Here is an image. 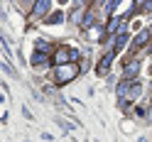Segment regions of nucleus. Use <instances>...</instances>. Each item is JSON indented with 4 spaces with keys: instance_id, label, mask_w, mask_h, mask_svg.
Returning a JSON list of instances; mask_svg holds the SVG:
<instances>
[{
    "instance_id": "f257e3e1",
    "label": "nucleus",
    "mask_w": 152,
    "mask_h": 142,
    "mask_svg": "<svg viewBox=\"0 0 152 142\" xmlns=\"http://www.w3.org/2000/svg\"><path fill=\"white\" fill-rule=\"evenodd\" d=\"M76 74H79V66H74V64L59 66V69H56V81H59V83H66V81H71Z\"/></svg>"
},
{
    "instance_id": "f03ea898",
    "label": "nucleus",
    "mask_w": 152,
    "mask_h": 142,
    "mask_svg": "<svg viewBox=\"0 0 152 142\" xmlns=\"http://www.w3.org/2000/svg\"><path fill=\"white\" fill-rule=\"evenodd\" d=\"M113 56H115V52H108V54L101 59V64H98V74H101V76H103V74H108L110 64H113Z\"/></svg>"
},
{
    "instance_id": "7ed1b4c3",
    "label": "nucleus",
    "mask_w": 152,
    "mask_h": 142,
    "mask_svg": "<svg viewBox=\"0 0 152 142\" xmlns=\"http://www.w3.org/2000/svg\"><path fill=\"white\" fill-rule=\"evenodd\" d=\"M47 10H49V3H47V0H42V3H37V5H34V10H32V17H42Z\"/></svg>"
},
{
    "instance_id": "20e7f679",
    "label": "nucleus",
    "mask_w": 152,
    "mask_h": 142,
    "mask_svg": "<svg viewBox=\"0 0 152 142\" xmlns=\"http://www.w3.org/2000/svg\"><path fill=\"white\" fill-rule=\"evenodd\" d=\"M69 59H71V52H64V49H61V52H56V56H54V61L59 64V66H64Z\"/></svg>"
},
{
    "instance_id": "39448f33",
    "label": "nucleus",
    "mask_w": 152,
    "mask_h": 142,
    "mask_svg": "<svg viewBox=\"0 0 152 142\" xmlns=\"http://www.w3.org/2000/svg\"><path fill=\"white\" fill-rule=\"evenodd\" d=\"M125 42H128V34H125V32H120V34H118V39H115V47H113V52H120L123 47H125Z\"/></svg>"
},
{
    "instance_id": "423d86ee",
    "label": "nucleus",
    "mask_w": 152,
    "mask_h": 142,
    "mask_svg": "<svg viewBox=\"0 0 152 142\" xmlns=\"http://www.w3.org/2000/svg\"><path fill=\"white\" fill-rule=\"evenodd\" d=\"M137 71H140V61H132V64L125 66V76H128V79H130V76H135Z\"/></svg>"
},
{
    "instance_id": "0eeeda50",
    "label": "nucleus",
    "mask_w": 152,
    "mask_h": 142,
    "mask_svg": "<svg viewBox=\"0 0 152 142\" xmlns=\"http://www.w3.org/2000/svg\"><path fill=\"white\" fill-rule=\"evenodd\" d=\"M140 91H142V86H140V83H132V86H130V91H128V98H130V100H135V98L140 96Z\"/></svg>"
},
{
    "instance_id": "6e6552de",
    "label": "nucleus",
    "mask_w": 152,
    "mask_h": 142,
    "mask_svg": "<svg viewBox=\"0 0 152 142\" xmlns=\"http://www.w3.org/2000/svg\"><path fill=\"white\" fill-rule=\"evenodd\" d=\"M44 61H47V54H44V52H34V59H32V64H34V66H42Z\"/></svg>"
},
{
    "instance_id": "1a4fd4ad",
    "label": "nucleus",
    "mask_w": 152,
    "mask_h": 142,
    "mask_svg": "<svg viewBox=\"0 0 152 142\" xmlns=\"http://www.w3.org/2000/svg\"><path fill=\"white\" fill-rule=\"evenodd\" d=\"M147 37H150V32H140V34L135 37V47H142V44L147 42Z\"/></svg>"
},
{
    "instance_id": "9d476101",
    "label": "nucleus",
    "mask_w": 152,
    "mask_h": 142,
    "mask_svg": "<svg viewBox=\"0 0 152 142\" xmlns=\"http://www.w3.org/2000/svg\"><path fill=\"white\" fill-rule=\"evenodd\" d=\"M118 25H120V17L115 15V17L110 20V25H108V32H115V30H118Z\"/></svg>"
},
{
    "instance_id": "9b49d317",
    "label": "nucleus",
    "mask_w": 152,
    "mask_h": 142,
    "mask_svg": "<svg viewBox=\"0 0 152 142\" xmlns=\"http://www.w3.org/2000/svg\"><path fill=\"white\" fill-rule=\"evenodd\" d=\"M61 20H64V15L59 12V15H52V17H49L47 22H49V25H56V22H61Z\"/></svg>"
},
{
    "instance_id": "f8f14e48",
    "label": "nucleus",
    "mask_w": 152,
    "mask_h": 142,
    "mask_svg": "<svg viewBox=\"0 0 152 142\" xmlns=\"http://www.w3.org/2000/svg\"><path fill=\"white\" fill-rule=\"evenodd\" d=\"M81 25H83V30H88V27H91V25H93V15H91V12H88V15H86V20H83V22H81Z\"/></svg>"
},
{
    "instance_id": "ddd939ff",
    "label": "nucleus",
    "mask_w": 152,
    "mask_h": 142,
    "mask_svg": "<svg viewBox=\"0 0 152 142\" xmlns=\"http://www.w3.org/2000/svg\"><path fill=\"white\" fill-rule=\"evenodd\" d=\"M147 120H152V108H150V113H147Z\"/></svg>"
}]
</instances>
